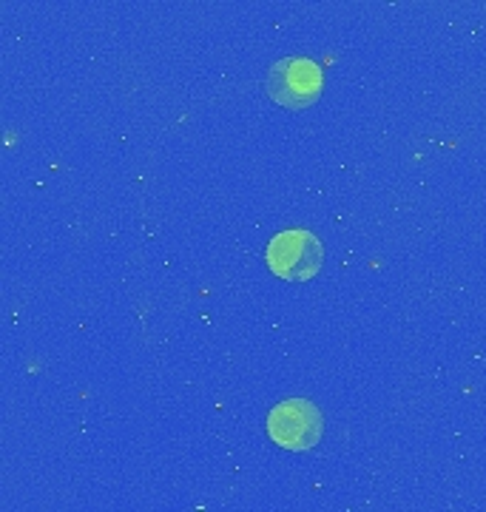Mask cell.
<instances>
[{"label":"cell","instance_id":"obj_1","mask_svg":"<svg viewBox=\"0 0 486 512\" xmlns=\"http://www.w3.org/2000/svg\"><path fill=\"white\" fill-rule=\"evenodd\" d=\"M322 242L305 228L279 231L268 245L270 271L288 282H307L322 268Z\"/></svg>","mask_w":486,"mask_h":512},{"label":"cell","instance_id":"obj_2","mask_svg":"<svg viewBox=\"0 0 486 512\" xmlns=\"http://www.w3.org/2000/svg\"><path fill=\"white\" fill-rule=\"evenodd\" d=\"M268 92L285 109L313 106L322 94V69L307 57L279 60L268 74Z\"/></svg>","mask_w":486,"mask_h":512},{"label":"cell","instance_id":"obj_3","mask_svg":"<svg viewBox=\"0 0 486 512\" xmlns=\"http://www.w3.org/2000/svg\"><path fill=\"white\" fill-rule=\"evenodd\" d=\"M268 433L285 450H310L322 439V413L307 399L279 402L270 410Z\"/></svg>","mask_w":486,"mask_h":512}]
</instances>
